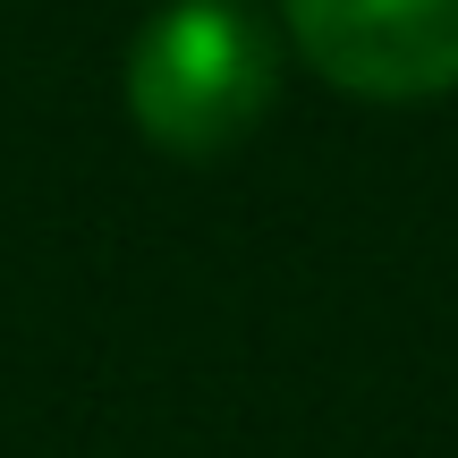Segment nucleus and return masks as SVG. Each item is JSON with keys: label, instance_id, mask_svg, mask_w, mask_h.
<instances>
[{"label": "nucleus", "instance_id": "f257e3e1", "mask_svg": "<svg viewBox=\"0 0 458 458\" xmlns=\"http://www.w3.org/2000/svg\"><path fill=\"white\" fill-rule=\"evenodd\" d=\"M280 51V17H263L255 0H162L119 60V102L153 153L221 162L263 128Z\"/></svg>", "mask_w": 458, "mask_h": 458}, {"label": "nucleus", "instance_id": "f03ea898", "mask_svg": "<svg viewBox=\"0 0 458 458\" xmlns=\"http://www.w3.org/2000/svg\"><path fill=\"white\" fill-rule=\"evenodd\" d=\"M280 43L348 102L458 94V0H280Z\"/></svg>", "mask_w": 458, "mask_h": 458}]
</instances>
